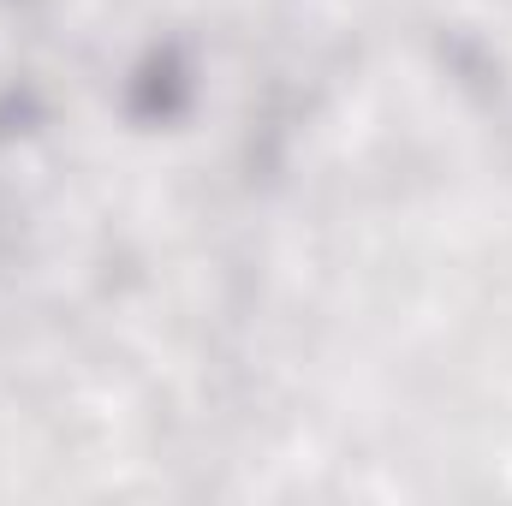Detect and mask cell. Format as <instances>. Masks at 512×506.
Instances as JSON below:
<instances>
[{
  "label": "cell",
  "instance_id": "obj_1",
  "mask_svg": "<svg viewBox=\"0 0 512 506\" xmlns=\"http://www.w3.org/2000/svg\"><path fill=\"white\" fill-rule=\"evenodd\" d=\"M185 90H191V78H185L179 54H173V48H161V54H149V60H143V72H137V84H131V108H137V114H149V120H167V114H179Z\"/></svg>",
  "mask_w": 512,
  "mask_h": 506
}]
</instances>
